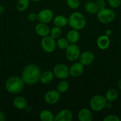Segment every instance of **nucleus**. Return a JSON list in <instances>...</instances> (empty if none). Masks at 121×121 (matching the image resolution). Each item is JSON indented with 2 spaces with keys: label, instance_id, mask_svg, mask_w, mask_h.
Listing matches in <instances>:
<instances>
[{
  "label": "nucleus",
  "instance_id": "1",
  "mask_svg": "<svg viewBox=\"0 0 121 121\" xmlns=\"http://www.w3.org/2000/svg\"><path fill=\"white\" fill-rule=\"evenodd\" d=\"M41 70L37 65L30 64L23 69L21 73V78L25 84L34 85L40 81Z\"/></svg>",
  "mask_w": 121,
  "mask_h": 121
},
{
  "label": "nucleus",
  "instance_id": "2",
  "mask_svg": "<svg viewBox=\"0 0 121 121\" xmlns=\"http://www.w3.org/2000/svg\"><path fill=\"white\" fill-rule=\"evenodd\" d=\"M24 85L21 77L14 76L7 79L5 82V89L11 94H17L23 90Z\"/></svg>",
  "mask_w": 121,
  "mask_h": 121
},
{
  "label": "nucleus",
  "instance_id": "3",
  "mask_svg": "<svg viewBox=\"0 0 121 121\" xmlns=\"http://www.w3.org/2000/svg\"><path fill=\"white\" fill-rule=\"evenodd\" d=\"M68 24L72 29L81 30L85 27L86 19L82 13L75 12L70 15L68 18Z\"/></svg>",
  "mask_w": 121,
  "mask_h": 121
},
{
  "label": "nucleus",
  "instance_id": "4",
  "mask_svg": "<svg viewBox=\"0 0 121 121\" xmlns=\"http://www.w3.org/2000/svg\"><path fill=\"white\" fill-rule=\"evenodd\" d=\"M107 101L105 97L100 95H97L93 96L90 101V106L93 111L99 112L103 110L106 106Z\"/></svg>",
  "mask_w": 121,
  "mask_h": 121
},
{
  "label": "nucleus",
  "instance_id": "5",
  "mask_svg": "<svg viewBox=\"0 0 121 121\" xmlns=\"http://www.w3.org/2000/svg\"><path fill=\"white\" fill-rule=\"evenodd\" d=\"M97 14L98 21L104 24H107L112 22L116 16L115 12L112 9L106 8L98 11Z\"/></svg>",
  "mask_w": 121,
  "mask_h": 121
},
{
  "label": "nucleus",
  "instance_id": "6",
  "mask_svg": "<svg viewBox=\"0 0 121 121\" xmlns=\"http://www.w3.org/2000/svg\"><path fill=\"white\" fill-rule=\"evenodd\" d=\"M80 54V48L76 44H70L65 49V57L70 61H75L78 60Z\"/></svg>",
  "mask_w": 121,
  "mask_h": 121
},
{
  "label": "nucleus",
  "instance_id": "7",
  "mask_svg": "<svg viewBox=\"0 0 121 121\" xmlns=\"http://www.w3.org/2000/svg\"><path fill=\"white\" fill-rule=\"evenodd\" d=\"M54 76L59 79H66L70 76V68L66 65L63 63L56 65L53 70Z\"/></svg>",
  "mask_w": 121,
  "mask_h": 121
},
{
  "label": "nucleus",
  "instance_id": "8",
  "mask_svg": "<svg viewBox=\"0 0 121 121\" xmlns=\"http://www.w3.org/2000/svg\"><path fill=\"white\" fill-rule=\"evenodd\" d=\"M55 39L52 38L49 35L43 37L40 42L41 47L45 52L52 53L54 52L56 48V43Z\"/></svg>",
  "mask_w": 121,
  "mask_h": 121
},
{
  "label": "nucleus",
  "instance_id": "9",
  "mask_svg": "<svg viewBox=\"0 0 121 121\" xmlns=\"http://www.w3.org/2000/svg\"><path fill=\"white\" fill-rule=\"evenodd\" d=\"M38 15V21L40 22L45 24H48L53 20L54 15L51 9H42L39 12Z\"/></svg>",
  "mask_w": 121,
  "mask_h": 121
},
{
  "label": "nucleus",
  "instance_id": "10",
  "mask_svg": "<svg viewBox=\"0 0 121 121\" xmlns=\"http://www.w3.org/2000/svg\"><path fill=\"white\" fill-rule=\"evenodd\" d=\"M60 98V93L58 91L51 90L46 92L44 97V99L46 104L49 105H54L58 102Z\"/></svg>",
  "mask_w": 121,
  "mask_h": 121
},
{
  "label": "nucleus",
  "instance_id": "11",
  "mask_svg": "<svg viewBox=\"0 0 121 121\" xmlns=\"http://www.w3.org/2000/svg\"><path fill=\"white\" fill-rule=\"evenodd\" d=\"M95 56L93 52L90 51H85L81 53L79 57V62L84 66L91 65L94 61Z\"/></svg>",
  "mask_w": 121,
  "mask_h": 121
},
{
  "label": "nucleus",
  "instance_id": "12",
  "mask_svg": "<svg viewBox=\"0 0 121 121\" xmlns=\"http://www.w3.org/2000/svg\"><path fill=\"white\" fill-rule=\"evenodd\" d=\"M73 115L69 109H62L55 116L54 121H71Z\"/></svg>",
  "mask_w": 121,
  "mask_h": 121
},
{
  "label": "nucleus",
  "instance_id": "13",
  "mask_svg": "<svg viewBox=\"0 0 121 121\" xmlns=\"http://www.w3.org/2000/svg\"><path fill=\"white\" fill-rule=\"evenodd\" d=\"M84 67L80 62H75L72 64L70 68V75L74 78H78L83 74Z\"/></svg>",
  "mask_w": 121,
  "mask_h": 121
},
{
  "label": "nucleus",
  "instance_id": "14",
  "mask_svg": "<svg viewBox=\"0 0 121 121\" xmlns=\"http://www.w3.org/2000/svg\"><path fill=\"white\" fill-rule=\"evenodd\" d=\"M50 30L51 29L47 24L42 23V22H39V24H37L34 28L36 33L42 37L49 35Z\"/></svg>",
  "mask_w": 121,
  "mask_h": 121
},
{
  "label": "nucleus",
  "instance_id": "15",
  "mask_svg": "<svg viewBox=\"0 0 121 121\" xmlns=\"http://www.w3.org/2000/svg\"><path fill=\"white\" fill-rule=\"evenodd\" d=\"M97 46L100 49L106 50L109 47L110 43L109 37L106 35H102L98 37L97 39Z\"/></svg>",
  "mask_w": 121,
  "mask_h": 121
},
{
  "label": "nucleus",
  "instance_id": "16",
  "mask_svg": "<svg viewBox=\"0 0 121 121\" xmlns=\"http://www.w3.org/2000/svg\"><path fill=\"white\" fill-rule=\"evenodd\" d=\"M78 119L79 121H91L93 114L87 108H83L78 112Z\"/></svg>",
  "mask_w": 121,
  "mask_h": 121
},
{
  "label": "nucleus",
  "instance_id": "17",
  "mask_svg": "<svg viewBox=\"0 0 121 121\" xmlns=\"http://www.w3.org/2000/svg\"><path fill=\"white\" fill-rule=\"evenodd\" d=\"M80 35L78 30L75 29L71 30L66 34V39L70 44H76L79 40Z\"/></svg>",
  "mask_w": 121,
  "mask_h": 121
},
{
  "label": "nucleus",
  "instance_id": "18",
  "mask_svg": "<svg viewBox=\"0 0 121 121\" xmlns=\"http://www.w3.org/2000/svg\"><path fill=\"white\" fill-rule=\"evenodd\" d=\"M54 74L53 71L46 70L41 73L40 78V81L44 85L50 83L53 80L54 78Z\"/></svg>",
  "mask_w": 121,
  "mask_h": 121
},
{
  "label": "nucleus",
  "instance_id": "19",
  "mask_svg": "<svg viewBox=\"0 0 121 121\" xmlns=\"http://www.w3.org/2000/svg\"><path fill=\"white\" fill-rule=\"evenodd\" d=\"M53 22L55 26L62 28L68 24V19L62 15H58L53 17Z\"/></svg>",
  "mask_w": 121,
  "mask_h": 121
},
{
  "label": "nucleus",
  "instance_id": "20",
  "mask_svg": "<svg viewBox=\"0 0 121 121\" xmlns=\"http://www.w3.org/2000/svg\"><path fill=\"white\" fill-rule=\"evenodd\" d=\"M13 105L17 109H24L27 107V102L26 98L20 96L14 98L13 100Z\"/></svg>",
  "mask_w": 121,
  "mask_h": 121
},
{
  "label": "nucleus",
  "instance_id": "21",
  "mask_svg": "<svg viewBox=\"0 0 121 121\" xmlns=\"http://www.w3.org/2000/svg\"><path fill=\"white\" fill-rule=\"evenodd\" d=\"M118 92L117 90L115 89H109V90L107 91V92L105 93V97L106 99L109 102H113L115 101L116 99L118 98Z\"/></svg>",
  "mask_w": 121,
  "mask_h": 121
},
{
  "label": "nucleus",
  "instance_id": "22",
  "mask_svg": "<svg viewBox=\"0 0 121 121\" xmlns=\"http://www.w3.org/2000/svg\"><path fill=\"white\" fill-rule=\"evenodd\" d=\"M39 118L42 121H54L55 116L49 110L45 109L40 112Z\"/></svg>",
  "mask_w": 121,
  "mask_h": 121
},
{
  "label": "nucleus",
  "instance_id": "23",
  "mask_svg": "<svg viewBox=\"0 0 121 121\" xmlns=\"http://www.w3.org/2000/svg\"><path fill=\"white\" fill-rule=\"evenodd\" d=\"M85 10L87 13L91 14H95L98 13V8L97 7L96 2L93 1H88L87 2L85 5Z\"/></svg>",
  "mask_w": 121,
  "mask_h": 121
},
{
  "label": "nucleus",
  "instance_id": "24",
  "mask_svg": "<svg viewBox=\"0 0 121 121\" xmlns=\"http://www.w3.org/2000/svg\"><path fill=\"white\" fill-rule=\"evenodd\" d=\"M70 87V84L68 82L66 81L65 79H63L59 82L57 86V91L60 93H63L66 92Z\"/></svg>",
  "mask_w": 121,
  "mask_h": 121
},
{
  "label": "nucleus",
  "instance_id": "25",
  "mask_svg": "<svg viewBox=\"0 0 121 121\" xmlns=\"http://www.w3.org/2000/svg\"><path fill=\"white\" fill-rule=\"evenodd\" d=\"M30 4V0H19L16 4L17 10L23 12L27 9Z\"/></svg>",
  "mask_w": 121,
  "mask_h": 121
},
{
  "label": "nucleus",
  "instance_id": "26",
  "mask_svg": "<svg viewBox=\"0 0 121 121\" xmlns=\"http://www.w3.org/2000/svg\"><path fill=\"white\" fill-rule=\"evenodd\" d=\"M61 34L62 30L61 28H60V27L55 26V27H52V28L50 30L49 35L52 37V38H53L54 39H59L60 37V35H61Z\"/></svg>",
  "mask_w": 121,
  "mask_h": 121
},
{
  "label": "nucleus",
  "instance_id": "27",
  "mask_svg": "<svg viewBox=\"0 0 121 121\" xmlns=\"http://www.w3.org/2000/svg\"><path fill=\"white\" fill-rule=\"evenodd\" d=\"M70 45V43L66 38H59L56 41V46L62 50H65Z\"/></svg>",
  "mask_w": 121,
  "mask_h": 121
},
{
  "label": "nucleus",
  "instance_id": "28",
  "mask_svg": "<svg viewBox=\"0 0 121 121\" xmlns=\"http://www.w3.org/2000/svg\"><path fill=\"white\" fill-rule=\"evenodd\" d=\"M68 7L72 9H76L80 5V0H66Z\"/></svg>",
  "mask_w": 121,
  "mask_h": 121
},
{
  "label": "nucleus",
  "instance_id": "29",
  "mask_svg": "<svg viewBox=\"0 0 121 121\" xmlns=\"http://www.w3.org/2000/svg\"><path fill=\"white\" fill-rule=\"evenodd\" d=\"M104 121H120L121 119L118 116L113 114H110L106 116L103 119Z\"/></svg>",
  "mask_w": 121,
  "mask_h": 121
},
{
  "label": "nucleus",
  "instance_id": "30",
  "mask_svg": "<svg viewBox=\"0 0 121 121\" xmlns=\"http://www.w3.org/2000/svg\"><path fill=\"white\" fill-rule=\"evenodd\" d=\"M109 5L113 8H117L121 5V0H107Z\"/></svg>",
  "mask_w": 121,
  "mask_h": 121
},
{
  "label": "nucleus",
  "instance_id": "31",
  "mask_svg": "<svg viewBox=\"0 0 121 121\" xmlns=\"http://www.w3.org/2000/svg\"><path fill=\"white\" fill-rule=\"evenodd\" d=\"M27 20L30 21H36L38 20V15L35 13H31L27 15Z\"/></svg>",
  "mask_w": 121,
  "mask_h": 121
},
{
  "label": "nucleus",
  "instance_id": "32",
  "mask_svg": "<svg viewBox=\"0 0 121 121\" xmlns=\"http://www.w3.org/2000/svg\"><path fill=\"white\" fill-rule=\"evenodd\" d=\"M96 4L97 5V7L98 8V10H101V9L105 8L106 3L104 0H96Z\"/></svg>",
  "mask_w": 121,
  "mask_h": 121
},
{
  "label": "nucleus",
  "instance_id": "33",
  "mask_svg": "<svg viewBox=\"0 0 121 121\" xmlns=\"http://www.w3.org/2000/svg\"><path fill=\"white\" fill-rule=\"evenodd\" d=\"M6 119L4 113L0 110V121H5Z\"/></svg>",
  "mask_w": 121,
  "mask_h": 121
},
{
  "label": "nucleus",
  "instance_id": "34",
  "mask_svg": "<svg viewBox=\"0 0 121 121\" xmlns=\"http://www.w3.org/2000/svg\"><path fill=\"white\" fill-rule=\"evenodd\" d=\"M112 31L111 30H107L106 31V33H105V35H107V36H110V35L112 34Z\"/></svg>",
  "mask_w": 121,
  "mask_h": 121
},
{
  "label": "nucleus",
  "instance_id": "35",
  "mask_svg": "<svg viewBox=\"0 0 121 121\" xmlns=\"http://www.w3.org/2000/svg\"><path fill=\"white\" fill-rule=\"evenodd\" d=\"M5 11V8L4 7H3L2 5H0V14H3Z\"/></svg>",
  "mask_w": 121,
  "mask_h": 121
},
{
  "label": "nucleus",
  "instance_id": "36",
  "mask_svg": "<svg viewBox=\"0 0 121 121\" xmlns=\"http://www.w3.org/2000/svg\"><path fill=\"white\" fill-rule=\"evenodd\" d=\"M117 86H118L119 89L121 91V79L119 80L118 82V84H117Z\"/></svg>",
  "mask_w": 121,
  "mask_h": 121
},
{
  "label": "nucleus",
  "instance_id": "37",
  "mask_svg": "<svg viewBox=\"0 0 121 121\" xmlns=\"http://www.w3.org/2000/svg\"><path fill=\"white\" fill-rule=\"evenodd\" d=\"M30 1H33V2H38V1H40V0H30Z\"/></svg>",
  "mask_w": 121,
  "mask_h": 121
},
{
  "label": "nucleus",
  "instance_id": "38",
  "mask_svg": "<svg viewBox=\"0 0 121 121\" xmlns=\"http://www.w3.org/2000/svg\"><path fill=\"white\" fill-rule=\"evenodd\" d=\"M0 67H1V63H0Z\"/></svg>",
  "mask_w": 121,
  "mask_h": 121
}]
</instances>
